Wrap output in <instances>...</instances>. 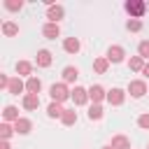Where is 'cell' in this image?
I'll use <instances>...</instances> for the list:
<instances>
[{
  "instance_id": "1",
  "label": "cell",
  "mask_w": 149,
  "mask_h": 149,
  "mask_svg": "<svg viewBox=\"0 0 149 149\" xmlns=\"http://www.w3.org/2000/svg\"><path fill=\"white\" fill-rule=\"evenodd\" d=\"M126 12H128L130 16H135V19H140V16H144V12H147V2H142V0H128V2H126Z\"/></svg>"
},
{
  "instance_id": "2",
  "label": "cell",
  "mask_w": 149,
  "mask_h": 149,
  "mask_svg": "<svg viewBox=\"0 0 149 149\" xmlns=\"http://www.w3.org/2000/svg\"><path fill=\"white\" fill-rule=\"evenodd\" d=\"M49 95H51V100H54V102H63V100H68L70 91H68V86H65V84H54V86L49 88Z\"/></svg>"
},
{
  "instance_id": "3",
  "label": "cell",
  "mask_w": 149,
  "mask_h": 149,
  "mask_svg": "<svg viewBox=\"0 0 149 149\" xmlns=\"http://www.w3.org/2000/svg\"><path fill=\"white\" fill-rule=\"evenodd\" d=\"M128 91H130V95H133V98H142V95L147 93V84H144V81H140V79H135V81H130V84H128Z\"/></svg>"
},
{
  "instance_id": "4",
  "label": "cell",
  "mask_w": 149,
  "mask_h": 149,
  "mask_svg": "<svg viewBox=\"0 0 149 149\" xmlns=\"http://www.w3.org/2000/svg\"><path fill=\"white\" fill-rule=\"evenodd\" d=\"M63 7H58V5H49V12H47V19H49V23H58L61 19H63Z\"/></svg>"
},
{
  "instance_id": "5",
  "label": "cell",
  "mask_w": 149,
  "mask_h": 149,
  "mask_svg": "<svg viewBox=\"0 0 149 149\" xmlns=\"http://www.w3.org/2000/svg\"><path fill=\"white\" fill-rule=\"evenodd\" d=\"M107 61H112V63H121V61H123V49L116 47V44L109 47V49H107Z\"/></svg>"
},
{
  "instance_id": "6",
  "label": "cell",
  "mask_w": 149,
  "mask_h": 149,
  "mask_svg": "<svg viewBox=\"0 0 149 149\" xmlns=\"http://www.w3.org/2000/svg\"><path fill=\"white\" fill-rule=\"evenodd\" d=\"M72 100H74V105H84V102L88 100V91H84L81 86H74V91H72Z\"/></svg>"
},
{
  "instance_id": "7",
  "label": "cell",
  "mask_w": 149,
  "mask_h": 149,
  "mask_svg": "<svg viewBox=\"0 0 149 149\" xmlns=\"http://www.w3.org/2000/svg\"><path fill=\"white\" fill-rule=\"evenodd\" d=\"M88 98L98 105V102L105 98V88H102V86H98V84H95V86H91V88H88Z\"/></svg>"
},
{
  "instance_id": "8",
  "label": "cell",
  "mask_w": 149,
  "mask_h": 149,
  "mask_svg": "<svg viewBox=\"0 0 149 149\" xmlns=\"http://www.w3.org/2000/svg\"><path fill=\"white\" fill-rule=\"evenodd\" d=\"M23 107H26V109H37V107H40V95L26 93V95H23Z\"/></svg>"
},
{
  "instance_id": "9",
  "label": "cell",
  "mask_w": 149,
  "mask_h": 149,
  "mask_svg": "<svg viewBox=\"0 0 149 149\" xmlns=\"http://www.w3.org/2000/svg\"><path fill=\"white\" fill-rule=\"evenodd\" d=\"M112 149H130V140L126 135H116L112 137Z\"/></svg>"
},
{
  "instance_id": "10",
  "label": "cell",
  "mask_w": 149,
  "mask_h": 149,
  "mask_svg": "<svg viewBox=\"0 0 149 149\" xmlns=\"http://www.w3.org/2000/svg\"><path fill=\"white\" fill-rule=\"evenodd\" d=\"M42 33H44L49 40H56V37L61 35V28H58V23H47V26L42 28Z\"/></svg>"
},
{
  "instance_id": "11",
  "label": "cell",
  "mask_w": 149,
  "mask_h": 149,
  "mask_svg": "<svg viewBox=\"0 0 149 149\" xmlns=\"http://www.w3.org/2000/svg\"><path fill=\"white\" fill-rule=\"evenodd\" d=\"M40 88H42V81H40L37 77H30V79L26 81V91H28V93L37 95V93H40Z\"/></svg>"
},
{
  "instance_id": "12",
  "label": "cell",
  "mask_w": 149,
  "mask_h": 149,
  "mask_svg": "<svg viewBox=\"0 0 149 149\" xmlns=\"http://www.w3.org/2000/svg\"><path fill=\"white\" fill-rule=\"evenodd\" d=\"M63 49H65L68 54H77V51H79V40H77V37H68V40L63 42Z\"/></svg>"
},
{
  "instance_id": "13",
  "label": "cell",
  "mask_w": 149,
  "mask_h": 149,
  "mask_svg": "<svg viewBox=\"0 0 149 149\" xmlns=\"http://www.w3.org/2000/svg\"><path fill=\"white\" fill-rule=\"evenodd\" d=\"M37 65H40V68H49V65H51V54H49L47 49L37 51Z\"/></svg>"
},
{
  "instance_id": "14",
  "label": "cell",
  "mask_w": 149,
  "mask_h": 149,
  "mask_svg": "<svg viewBox=\"0 0 149 149\" xmlns=\"http://www.w3.org/2000/svg\"><path fill=\"white\" fill-rule=\"evenodd\" d=\"M7 88H9V93L19 95V93H21V91L26 88V84H23V81H21L19 77H14V79H9V86H7Z\"/></svg>"
},
{
  "instance_id": "15",
  "label": "cell",
  "mask_w": 149,
  "mask_h": 149,
  "mask_svg": "<svg viewBox=\"0 0 149 149\" xmlns=\"http://www.w3.org/2000/svg\"><path fill=\"white\" fill-rule=\"evenodd\" d=\"M107 100H109L112 105H121V102H123V91H121V88H112V91L107 93Z\"/></svg>"
},
{
  "instance_id": "16",
  "label": "cell",
  "mask_w": 149,
  "mask_h": 149,
  "mask_svg": "<svg viewBox=\"0 0 149 149\" xmlns=\"http://www.w3.org/2000/svg\"><path fill=\"white\" fill-rule=\"evenodd\" d=\"M30 128H33V123H30L28 119H19V121L14 123V130H16V133H21V135L30 133Z\"/></svg>"
},
{
  "instance_id": "17",
  "label": "cell",
  "mask_w": 149,
  "mask_h": 149,
  "mask_svg": "<svg viewBox=\"0 0 149 149\" xmlns=\"http://www.w3.org/2000/svg\"><path fill=\"white\" fill-rule=\"evenodd\" d=\"M63 107H61V102H51L49 107H47V114L51 116V119H58V116H63Z\"/></svg>"
},
{
  "instance_id": "18",
  "label": "cell",
  "mask_w": 149,
  "mask_h": 149,
  "mask_svg": "<svg viewBox=\"0 0 149 149\" xmlns=\"http://www.w3.org/2000/svg\"><path fill=\"white\" fill-rule=\"evenodd\" d=\"M2 116H5V121H19V109L16 107H12V105H7L5 107V112H2Z\"/></svg>"
},
{
  "instance_id": "19",
  "label": "cell",
  "mask_w": 149,
  "mask_h": 149,
  "mask_svg": "<svg viewBox=\"0 0 149 149\" xmlns=\"http://www.w3.org/2000/svg\"><path fill=\"white\" fill-rule=\"evenodd\" d=\"M61 119H63L65 126H72V123H77V112H74V109H65Z\"/></svg>"
},
{
  "instance_id": "20",
  "label": "cell",
  "mask_w": 149,
  "mask_h": 149,
  "mask_svg": "<svg viewBox=\"0 0 149 149\" xmlns=\"http://www.w3.org/2000/svg\"><path fill=\"white\" fill-rule=\"evenodd\" d=\"M128 65H130V70H135V72H140V70H144V58H142V56H133Z\"/></svg>"
},
{
  "instance_id": "21",
  "label": "cell",
  "mask_w": 149,
  "mask_h": 149,
  "mask_svg": "<svg viewBox=\"0 0 149 149\" xmlns=\"http://www.w3.org/2000/svg\"><path fill=\"white\" fill-rule=\"evenodd\" d=\"M77 77H79V70H77V68H72V65H70V68H65V70H63V79H65V81H74Z\"/></svg>"
},
{
  "instance_id": "22",
  "label": "cell",
  "mask_w": 149,
  "mask_h": 149,
  "mask_svg": "<svg viewBox=\"0 0 149 149\" xmlns=\"http://www.w3.org/2000/svg\"><path fill=\"white\" fill-rule=\"evenodd\" d=\"M93 70H95V72H100V74H105V72H107V58H95Z\"/></svg>"
},
{
  "instance_id": "23",
  "label": "cell",
  "mask_w": 149,
  "mask_h": 149,
  "mask_svg": "<svg viewBox=\"0 0 149 149\" xmlns=\"http://www.w3.org/2000/svg\"><path fill=\"white\" fill-rule=\"evenodd\" d=\"M30 70H33V65H30L28 61H19V63H16V72H19V74H30Z\"/></svg>"
},
{
  "instance_id": "24",
  "label": "cell",
  "mask_w": 149,
  "mask_h": 149,
  "mask_svg": "<svg viewBox=\"0 0 149 149\" xmlns=\"http://www.w3.org/2000/svg\"><path fill=\"white\" fill-rule=\"evenodd\" d=\"M2 33L12 37V35H16V33H19V26H16V23H12V21H7V23L2 26Z\"/></svg>"
},
{
  "instance_id": "25",
  "label": "cell",
  "mask_w": 149,
  "mask_h": 149,
  "mask_svg": "<svg viewBox=\"0 0 149 149\" xmlns=\"http://www.w3.org/2000/svg\"><path fill=\"white\" fill-rule=\"evenodd\" d=\"M100 116H102V107H100V105H93V107L88 109V119H91V121H93V119L98 121Z\"/></svg>"
},
{
  "instance_id": "26",
  "label": "cell",
  "mask_w": 149,
  "mask_h": 149,
  "mask_svg": "<svg viewBox=\"0 0 149 149\" xmlns=\"http://www.w3.org/2000/svg\"><path fill=\"white\" fill-rule=\"evenodd\" d=\"M137 51H140V56H142V58H149V40H144V42H140V47H137Z\"/></svg>"
},
{
  "instance_id": "27",
  "label": "cell",
  "mask_w": 149,
  "mask_h": 149,
  "mask_svg": "<svg viewBox=\"0 0 149 149\" xmlns=\"http://www.w3.org/2000/svg\"><path fill=\"white\" fill-rule=\"evenodd\" d=\"M5 7H7V9H12V12H16V9H21V7H23V2H21V0H7V2H5Z\"/></svg>"
},
{
  "instance_id": "28",
  "label": "cell",
  "mask_w": 149,
  "mask_h": 149,
  "mask_svg": "<svg viewBox=\"0 0 149 149\" xmlns=\"http://www.w3.org/2000/svg\"><path fill=\"white\" fill-rule=\"evenodd\" d=\"M126 28H128V30H133V33H137V30L142 28V23H140L137 19H133V21H128V23H126Z\"/></svg>"
},
{
  "instance_id": "29",
  "label": "cell",
  "mask_w": 149,
  "mask_h": 149,
  "mask_svg": "<svg viewBox=\"0 0 149 149\" xmlns=\"http://www.w3.org/2000/svg\"><path fill=\"white\" fill-rule=\"evenodd\" d=\"M0 135H2V140H7V137L12 135V126H9V123H2V126H0Z\"/></svg>"
},
{
  "instance_id": "30",
  "label": "cell",
  "mask_w": 149,
  "mask_h": 149,
  "mask_svg": "<svg viewBox=\"0 0 149 149\" xmlns=\"http://www.w3.org/2000/svg\"><path fill=\"white\" fill-rule=\"evenodd\" d=\"M137 126H140V128H149V114H142V116L137 119Z\"/></svg>"
},
{
  "instance_id": "31",
  "label": "cell",
  "mask_w": 149,
  "mask_h": 149,
  "mask_svg": "<svg viewBox=\"0 0 149 149\" xmlns=\"http://www.w3.org/2000/svg\"><path fill=\"white\" fill-rule=\"evenodd\" d=\"M142 72H144V77H149V63L144 65V70H142Z\"/></svg>"
},
{
  "instance_id": "32",
  "label": "cell",
  "mask_w": 149,
  "mask_h": 149,
  "mask_svg": "<svg viewBox=\"0 0 149 149\" xmlns=\"http://www.w3.org/2000/svg\"><path fill=\"white\" fill-rule=\"evenodd\" d=\"M0 149H12V147H9L7 142H2V147H0Z\"/></svg>"
},
{
  "instance_id": "33",
  "label": "cell",
  "mask_w": 149,
  "mask_h": 149,
  "mask_svg": "<svg viewBox=\"0 0 149 149\" xmlns=\"http://www.w3.org/2000/svg\"><path fill=\"white\" fill-rule=\"evenodd\" d=\"M102 149H112V147H102Z\"/></svg>"
},
{
  "instance_id": "34",
  "label": "cell",
  "mask_w": 149,
  "mask_h": 149,
  "mask_svg": "<svg viewBox=\"0 0 149 149\" xmlns=\"http://www.w3.org/2000/svg\"><path fill=\"white\" fill-rule=\"evenodd\" d=\"M147 149H149V147H147Z\"/></svg>"
}]
</instances>
